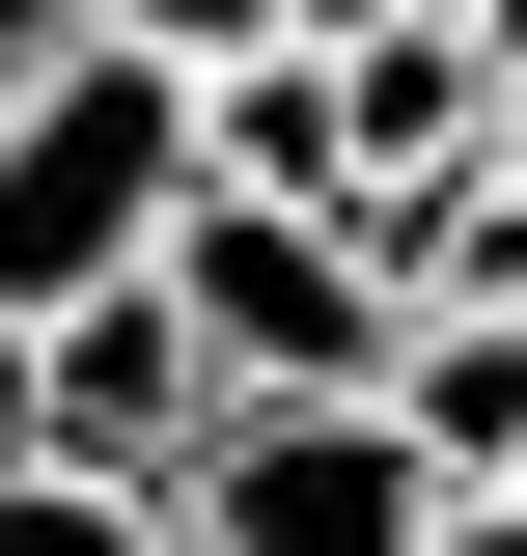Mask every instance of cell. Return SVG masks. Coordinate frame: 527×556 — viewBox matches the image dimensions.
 I'll use <instances>...</instances> for the list:
<instances>
[{
    "mask_svg": "<svg viewBox=\"0 0 527 556\" xmlns=\"http://www.w3.org/2000/svg\"><path fill=\"white\" fill-rule=\"evenodd\" d=\"M167 223H195V84H167V56L83 28L56 84H0V334L83 306V278H139Z\"/></svg>",
    "mask_w": 527,
    "mask_h": 556,
    "instance_id": "obj_1",
    "label": "cell"
},
{
    "mask_svg": "<svg viewBox=\"0 0 527 556\" xmlns=\"http://www.w3.org/2000/svg\"><path fill=\"white\" fill-rule=\"evenodd\" d=\"M167 306H195L222 390H389V251H361V195H195L167 223Z\"/></svg>",
    "mask_w": 527,
    "mask_h": 556,
    "instance_id": "obj_2",
    "label": "cell"
},
{
    "mask_svg": "<svg viewBox=\"0 0 527 556\" xmlns=\"http://www.w3.org/2000/svg\"><path fill=\"white\" fill-rule=\"evenodd\" d=\"M416 529H445V473H416L389 390H250L167 473V556H416Z\"/></svg>",
    "mask_w": 527,
    "mask_h": 556,
    "instance_id": "obj_3",
    "label": "cell"
},
{
    "mask_svg": "<svg viewBox=\"0 0 527 556\" xmlns=\"http://www.w3.org/2000/svg\"><path fill=\"white\" fill-rule=\"evenodd\" d=\"M222 417H250V390L195 362V306H167V251H139V278H83V306H28V445H56V473L167 501V473L222 445Z\"/></svg>",
    "mask_w": 527,
    "mask_h": 556,
    "instance_id": "obj_4",
    "label": "cell"
},
{
    "mask_svg": "<svg viewBox=\"0 0 527 556\" xmlns=\"http://www.w3.org/2000/svg\"><path fill=\"white\" fill-rule=\"evenodd\" d=\"M195 195H361V112H333V56H306V28L195 84Z\"/></svg>",
    "mask_w": 527,
    "mask_h": 556,
    "instance_id": "obj_5",
    "label": "cell"
},
{
    "mask_svg": "<svg viewBox=\"0 0 527 556\" xmlns=\"http://www.w3.org/2000/svg\"><path fill=\"white\" fill-rule=\"evenodd\" d=\"M389 417H416V473H527V306H416Z\"/></svg>",
    "mask_w": 527,
    "mask_h": 556,
    "instance_id": "obj_6",
    "label": "cell"
},
{
    "mask_svg": "<svg viewBox=\"0 0 527 556\" xmlns=\"http://www.w3.org/2000/svg\"><path fill=\"white\" fill-rule=\"evenodd\" d=\"M0 556H167V501H112V473L28 445V473H0Z\"/></svg>",
    "mask_w": 527,
    "mask_h": 556,
    "instance_id": "obj_7",
    "label": "cell"
},
{
    "mask_svg": "<svg viewBox=\"0 0 527 556\" xmlns=\"http://www.w3.org/2000/svg\"><path fill=\"white\" fill-rule=\"evenodd\" d=\"M306 0H112V56H167V84H222V56H278Z\"/></svg>",
    "mask_w": 527,
    "mask_h": 556,
    "instance_id": "obj_8",
    "label": "cell"
},
{
    "mask_svg": "<svg viewBox=\"0 0 527 556\" xmlns=\"http://www.w3.org/2000/svg\"><path fill=\"white\" fill-rule=\"evenodd\" d=\"M83 28H112V0H0V84H56V56H83Z\"/></svg>",
    "mask_w": 527,
    "mask_h": 556,
    "instance_id": "obj_9",
    "label": "cell"
},
{
    "mask_svg": "<svg viewBox=\"0 0 527 556\" xmlns=\"http://www.w3.org/2000/svg\"><path fill=\"white\" fill-rule=\"evenodd\" d=\"M0 473H28V334H0Z\"/></svg>",
    "mask_w": 527,
    "mask_h": 556,
    "instance_id": "obj_10",
    "label": "cell"
},
{
    "mask_svg": "<svg viewBox=\"0 0 527 556\" xmlns=\"http://www.w3.org/2000/svg\"><path fill=\"white\" fill-rule=\"evenodd\" d=\"M500 56H527V28H500Z\"/></svg>",
    "mask_w": 527,
    "mask_h": 556,
    "instance_id": "obj_11",
    "label": "cell"
}]
</instances>
